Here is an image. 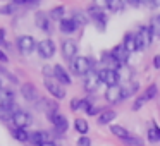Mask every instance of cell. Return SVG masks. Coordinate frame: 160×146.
<instances>
[{
  "label": "cell",
  "instance_id": "1",
  "mask_svg": "<svg viewBox=\"0 0 160 146\" xmlns=\"http://www.w3.org/2000/svg\"><path fill=\"white\" fill-rule=\"evenodd\" d=\"M95 66H97V60L91 57H76L71 62V71L76 76H88L90 72H93Z\"/></svg>",
  "mask_w": 160,
  "mask_h": 146
},
{
  "label": "cell",
  "instance_id": "2",
  "mask_svg": "<svg viewBox=\"0 0 160 146\" xmlns=\"http://www.w3.org/2000/svg\"><path fill=\"white\" fill-rule=\"evenodd\" d=\"M43 84H45L47 91H48L53 98H57V100L66 98V90H64V84H60L55 77H43Z\"/></svg>",
  "mask_w": 160,
  "mask_h": 146
},
{
  "label": "cell",
  "instance_id": "3",
  "mask_svg": "<svg viewBox=\"0 0 160 146\" xmlns=\"http://www.w3.org/2000/svg\"><path fill=\"white\" fill-rule=\"evenodd\" d=\"M153 40V33L150 29V26H141L139 28V33H136V43H138V52H143L146 50L150 45H152Z\"/></svg>",
  "mask_w": 160,
  "mask_h": 146
},
{
  "label": "cell",
  "instance_id": "4",
  "mask_svg": "<svg viewBox=\"0 0 160 146\" xmlns=\"http://www.w3.org/2000/svg\"><path fill=\"white\" fill-rule=\"evenodd\" d=\"M16 45H18L19 52H21L22 55H29V53H33L36 50L38 43H36V40L33 38V36L24 35V36H19V38L16 40Z\"/></svg>",
  "mask_w": 160,
  "mask_h": 146
},
{
  "label": "cell",
  "instance_id": "5",
  "mask_svg": "<svg viewBox=\"0 0 160 146\" xmlns=\"http://www.w3.org/2000/svg\"><path fill=\"white\" fill-rule=\"evenodd\" d=\"M88 14H90L91 21L95 22V26H97L98 31H105V28H107V16H105V11L95 7V5H90Z\"/></svg>",
  "mask_w": 160,
  "mask_h": 146
},
{
  "label": "cell",
  "instance_id": "6",
  "mask_svg": "<svg viewBox=\"0 0 160 146\" xmlns=\"http://www.w3.org/2000/svg\"><path fill=\"white\" fill-rule=\"evenodd\" d=\"M98 77H100L102 84H105L108 88V86H117L121 74H119V71H114V69H100L98 71Z\"/></svg>",
  "mask_w": 160,
  "mask_h": 146
},
{
  "label": "cell",
  "instance_id": "7",
  "mask_svg": "<svg viewBox=\"0 0 160 146\" xmlns=\"http://www.w3.org/2000/svg\"><path fill=\"white\" fill-rule=\"evenodd\" d=\"M55 50H57V46L53 43V40H50V38H45L42 41H38V46H36V52L40 53L42 59H52L55 55Z\"/></svg>",
  "mask_w": 160,
  "mask_h": 146
},
{
  "label": "cell",
  "instance_id": "8",
  "mask_svg": "<svg viewBox=\"0 0 160 146\" xmlns=\"http://www.w3.org/2000/svg\"><path fill=\"white\" fill-rule=\"evenodd\" d=\"M12 124H14V127H18V129H26L29 124L33 122V119H31V114L29 112H26V110H18L14 114V117H12Z\"/></svg>",
  "mask_w": 160,
  "mask_h": 146
},
{
  "label": "cell",
  "instance_id": "9",
  "mask_svg": "<svg viewBox=\"0 0 160 146\" xmlns=\"http://www.w3.org/2000/svg\"><path fill=\"white\" fill-rule=\"evenodd\" d=\"M62 57L69 62H72L78 57V43L74 40H64L62 41Z\"/></svg>",
  "mask_w": 160,
  "mask_h": 146
},
{
  "label": "cell",
  "instance_id": "10",
  "mask_svg": "<svg viewBox=\"0 0 160 146\" xmlns=\"http://www.w3.org/2000/svg\"><path fill=\"white\" fill-rule=\"evenodd\" d=\"M47 119L52 122L53 127H55V131H59L60 134H64V132L69 129V120H67V117H66V115H62V114H59V112L53 114V115H48Z\"/></svg>",
  "mask_w": 160,
  "mask_h": 146
},
{
  "label": "cell",
  "instance_id": "11",
  "mask_svg": "<svg viewBox=\"0 0 160 146\" xmlns=\"http://www.w3.org/2000/svg\"><path fill=\"white\" fill-rule=\"evenodd\" d=\"M50 14L45 11H38L35 16V21H36V26H38L42 31L45 33H52V21H50Z\"/></svg>",
  "mask_w": 160,
  "mask_h": 146
},
{
  "label": "cell",
  "instance_id": "12",
  "mask_svg": "<svg viewBox=\"0 0 160 146\" xmlns=\"http://www.w3.org/2000/svg\"><path fill=\"white\" fill-rule=\"evenodd\" d=\"M102 84L100 77H98V72H90L86 77H84V91H88V93H95V91L98 90V86Z\"/></svg>",
  "mask_w": 160,
  "mask_h": 146
},
{
  "label": "cell",
  "instance_id": "13",
  "mask_svg": "<svg viewBox=\"0 0 160 146\" xmlns=\"http://www.w3.org/2000/svg\"><path fill=\"white\" fill-rule=\"evenodd\" d=\"M105 100L108 101L110 105H117L119 101H122V91H121V86H108L105 90Z\"/></svg>",
  "mask_w": 160,
  "mask_h": 146
},
{
  "label": "cell",
  "instance_id": "14",
  "mask_svg": "<svg viewBox=\"0 0 160 146\" xmlns=\"http://www.w3.org/2000/svg\"><path fill=\"white\" fill-rule=\"evenodd\" d=\"M100 62L103 64V69H114V71H121V64L117 62V60L114 59V55H112L110 52H102L100 55Z\"/></svg>",
  "mask_w": 160,
  "mask_h": 146
},
{
  "label": "cell",
  "instance_id": "15",
  "mask_svg": "<svg viewBox=\"0 0 160 146\" xmlns=\"http://www.w3.org/2000/svg\"><path fill=\"white\" fill-rule=\"evenodd\" d=\"M21 95L26 101H36L38 100V91H36V86L33 83H24L21 86Z\"/></svg>",
  "mask_w": 160,
  "mask_h": 146
},
{
  "label": "cell",
  "instance_id": "16",
  "mask_svg": "<svg viewBox=\"0 0 160 146\" xmlns=\"http://www.w3.org/2000/svg\"><path fill=\"white\" fill-rule=\"evenodd\" d=\"M53 77H55L60 84H64V86L71 84V81H72V79H71V76H69V72H67V71L60 66V64L53 66Z\"/></svg>",
  "mask_w": 160,
  "mask_h": 146
},
{
  "label": "cell",
  "instance_id": "17",
  "mask_svg": "<svg viewBox=\"0 0 160 146\" xmlns=\"http://www.w3.org/2000/svg\"><path fill=\"white\" fill-rule=\"evenodd\" d=\"M110 53L114 55V59L117 60V62L121 64V66H124V64H128V60H129V55H131V53H129L128 50L124 48V45H117V46H114Z\"/></svg>",
  "mask_w": 160,
  "mask_h": 146
},
{
  "label": "cell",
  "instance_id": "18",
  "mask_svg": "<svg viewBox=\"0 0 160 146\" xmlns=\"http://www.w3.org/2000/svg\"><path fill=\"white\" fill-rule=\"evenodd\" d=\"M47 141H52L50 139V136L47 134L45 131H36V132H31L29 134V143H31L33 146H42L43 143Z\"/></svg>",
  "mask_w": 160,
  "mask_h": 146
},
{
  "label": "cell",
  "instance_id": "19",
  "mask_svg": "<svg viewBox=\"0 0 160 146\" xmlns=\"http://www.w3.org/2000/svg\"><path fill=\"white\" fill-rule=\"evenodd\" d=\"M122 45H124V48L128 50L129 53L138 52V43H136V35H134V33H126Z\"/></svg>",
  "mask_w": 160,
  "mask_h": 146
},
{
  "label": "cell",
  "instance_id": "20",
  "mask_svg": "<svg viewBox=\"0 0 160 146\" xmlns=\"http://www.w3.org/2000/svg\"><path fill=\"white\" fill-rule=\"evenodd\" d=\"M71 19L76 22L78 28H83V26H86L88 22H90V14H88V12H83V11H74Z\"/></svg>",
  "mask_w": 160,
  "mask_h": 146
},
{
  "label": "cell",
  "instance_id": "21",
  "mask_svg": "<svg viewBox=\"0 0 160 146\" xmlns=\"http://www.w3.org/2000/svg\"><path fill=\"white\" fill-rule=\"evenodd\" d=\"M59 28H60V31L64 33V35H71V33H74L78 29V26H76V22L72 21V19H67V17H64L62 21L59 22Z\"/></svg>",
  "mask_w": 160,
  "mask_h": 146
},
{
  "label": "cell",
  "instance_id": "22",
  "mask_svg": "<svg viewBox=\"0 0 160 146\" xmlns=\"http://www.w3.org/2000/svg\"><path fill=\"white\" fill-rule=\"evenodd\" d=\"M18 110L19 108H16V103H11L7 107H0V119L2 120H12V117Z\"/></svg>",
  "mask_w": 160,
  "mask_h": 146
},
{
  "label": "cell",
  "instance_id": "23",
  "mask_svg": "<svg viewBox=\"0 0 160 146\" xmlns=\"http://www.w3.org/2000/svg\"><path fill=\"white\" fill-rule=\"evenodd\" d=\"M138 88H139V84L136 83H132V81H129L128 84H124V86H121V91H122V100H126V98H129L131 95H136L138 93Z\"/></svg>",
  "mask_w": 160,
  "mask_h": 146
},
{
  "label": "cell",
  "instance_id": "24",
  "mask_svg": "<svg viewBox=\"0 0 160 146\" xmlns=\"http://www.w3.org/2000/svg\"><path fill=\"white\" fill-rule=\"evenodd\" d=\"M91 105H93V103H91L90 100H79V98H72V101H71V110H72V112L88 110Z\"/></svg>",
  "mask_w": 160,
  "mask_h": 146
},
{
  "label": "cell",
  "instance_id": "25",
  "mask_svg": "<svg viewBox=\"0 0 160 146\" xmlns=\"http://www.w3.org/2000/svg\"><path fill=\"white\" fill-rule=\"evenodd\" d=\"M14 103V93L12 90H0V107H7V105Z\"/></svg>",
  "mask_w": 160,
  "mask_h": 146
},
{
  "label": "cell",
  "instance_id": "26",
  "mask_svg": "<svg viewBox=\"0 0 160 146\" xmlns=\"http://www.w3.org/2000/svg\"><path fill=\"white\" fill-rule=\"evenodd\" d=\"M110 132L115 136V138L122 139V141H124V139H128L129 136H131V134H129V131H128V129H126V127H122V125H112V127H110Z\"/></svg>",
  "mask_w": 160,
  "mask_h": 146
},
{
  "label": "cell",
  "instance_id": "27",
  "mask_svg": "<svg viewBox=\"0 0 160 146\" xmlns=\"http://www.w3.org/2000/svg\"><path fill=\"white\" fill-rule=\"evenodd\" d=\"M117 117V114H115L114 110H103L100 114V117H98V124H110L112 120H114V119Z\"/></svg>",
  "mask_w": 160,
  "mask_h": 146
},
{
  "label": "cell",
  "instance_id": "28",
  "mask_svg": "<svg viewBox=\"0 0 160 146\" xmlns=\"http://www.w3.org/2000/svg\"><path fill=\"white\" fill-rule=\"evenodd\" d=\"M12 136H14V139H18L19 143H28L29 141V132L26 131V129L14 127L12 129Z\"/></svg>",
  "mask_w": 160,
  "mask_h": 146
},
{
  "label": "cell",
  "instance_id": "29",
  "mask_svg": "<svg viewBox=\"0 0 160 146\" xmlns=\"http://www.w3.org/2000/svg\"><path fill=\"white\" fill-rule=\"evenodd\" d=\"M74 129H76L81 136H86L88 131H90V125H88V122L84 120V119H76V120H74Z\"/></svg>",
  "mask_w": 160,
  "mask_h": 146
},
{
  "label": "cell",
  "instance_id": "30",
  "mask_svg": "<svg viewBox=\"0 0 160 146\" xmlns=\"http://www.w3.org/2000/svg\"><path fill=\"white\" fill-rule=\"evenodd\" d=\"M48 14H50V17H52L53 21H59L60 22L64 19V14H66V7H64V5H57V7H53Z\"/></svg>",
  "mask_w": 160,
  "mask_h": 146
},
{
  "label": "cell",
  "instance_id": "31",
  "mask_svg": "<svg viewBox=\"0 0 160 146\" xmlns=\"http://www.w3.org/2000/svg\"><path fill=\"white\" fill-rule=\"evenodd\" d=\"M124 5H126L124 0H108L107 2V9L110 12H121L124 9Z\"/></svg>",
  "mask_w": 160,
  "mask_h": 146
},
{
  "label": "cell",
  "instance_id": "32",
  "mask_svg": "<svg viewBox=\"0 0 160 146\" xmlns=\"http://www.w3.org/2000/svg\"><path fill=\"white\" fill-rule=\"evenodd\" d=\"M150 29H152L153 36H158L160 38V14L152 17V21H150Z\"/></svg>",
  "mask_w": 160,
  "mask_h": 146
},
{
  "label": "cell",
  "instance_id": "33",
  "mask_svg": "<svg viewBox=\"0 0 160 146\" xmlns=\"http://www.w3.org/2000/svg\"><path fill=\"white\" fill-rule=\"evenodd\" d=\"M122 143H124L126 146H143V139L138 138V136H129V138L124 139Z\"/></svg>",
  "mask_w": 160,
  "mask_h": 146
},
{
  "label": "cell",
  "instance_id": "34",
  "mask_svg": "<svg viewBox=\"0 0 160 146\" xmlns=\"http://www.w3.org/2000/svg\"><path fill=\"white\" fill-rule=\"evenodd\" d=\"M157 93H158V88H157V84H150V86L146 88V91H145L146 100H152V98H155Z\"/></svg>",
  "mask_w": 160,
  "mask_h": 146
},
{
  "label": "cell",
  "instance_id": "35",
  "mask_svg": "<svg viewBox=\"0 0 160 146\" xmlns=\"http://www.w3.org/2000/svg\"><path fill=\"white\" fill-rule=\"evenodd\" d=\"M146 101H148V100H146V96H145V95H141V96H138V98L134 100V103H132V110H134V112H138L139 108H141L143 105L146 103Z\"/></svg>",
  "mask_w": 160,
  "mask_h": 146
},
{
  "label": "cell",
  "instance_id": "36",
  "mask_svg": "<svg viewBox=\"0 0 160 146\" xmlns=\"http://www.w3.org/2000/svg\"><path fill=\"white\" fill-rule=\"evenodd\" d=\"M148 141L150 143H158V131H157V127L153 129H148Z\"/></svg>",
  "mask_w": 160,
  "mask_h": 146
},
{
  "label": "cell",
  "instance_id": "37",
  "mask_svg": "<svg viewBox=\"0 0 160 146\" xmlns=\"http://www.w3.org/2000/svg\"><path fill=\"white\" fill-rule=\"evenodd\" d=\"M14 11H16V5H14V4H9V5H4V7L0 9V14L9 16V14H12Z\"/></svg>",
  "mask_w": 160,
  "mask_h": 146
},
{
  "label": "cell",
  "instance_id": "38",
  "mask_svg": "<svg viewBox=\"0 0 160 146\" xmlns=\"http://www.w3.org/2000/svg\"><path fill=\"white\" fill-rule=\"evenodd\" d=\"M38 0H12L14 5H35Z\"/></svg>",
  "mask_w": 160,
  "mask_h": 146
},
{
  "label": "cell",
  "instance_id": "39",
  "mask_svg": "<svg viewBox=\"0 0 160 146\" xmlns=\"http://www.w3.org/2000/svg\"><path fill=\"white\" fill-rule=\"evenodd\" d=\"M78 146H91V139L88 136H81L78 139Z\"/></svg>",
  "mask_w": 160,
  "mask_h": 146
},
{
  "label": "cell",
  "instance_id": "40",
  "mask_svg": "<svg viewBox=\"0 0 160 146\" xmlns=\"http://www.w3.org/2000/svg\"><path fill=\"white\" fill-rule=\"evenodd\" d=\"M102 112H103V110H100V108H97V107H95V105H91V107H90V108H88V110H86V114L93 117V115H98V114H102Z\"/></svg>",
  "mask_w": 160,
  "mask_h": 146
},
{
  "label": "cell",
  "instance_id": "41",
  "mask_svg": "<svg viewBox=\"0 0 160 146\" xmlns=\"http://www.w3.org/2000/svg\"><path fill=\"white\" fill-rule=\"evenodd\" d=\"M42 72H43V76H45V77H53V67L50 69L48 66H45V67L42 69Z\"/></svg>",
  "mask_w": 160,
  "mask_h": 146
},
{
  "label": "cell",
  "instance_id": "42",
  "mask_svg": "<svg viewBox=\"0 0 160 146\" xmlns=\"http://www.w3.org/2000/svg\"><path fill=\"white\" fill-rule=\"evenodd\" d=\"M107 2H108V0H95V4H93V5L103 11V7H107Z\"/></svg>",
  "mask_w": 160,
  "mask_h": 146
},
{
  "label": "cell",
  "instance_id": "43",
  "mask_svg": "<svg viewBox=\"0 0 160 146\" xmlns=\"http://www.w3.org/2000/svg\"><path fill=\"white\" fill-rule=\"evenodd\" d=\"M153 67H155V69H160V55L153 57Z\"/></svg>",
  "mask_w": 160,
  "mask_h": 146
},
{
  "label": "cell",
  "instance_id": "44",
  "mask_svg": "<svg viewBox=\"0 0 160 146\" xmlns=\"http://www.w3.org/2000/svg\"><path fill=\"white\" fill-rule=\"evenodd\" d=\"M4 40H5V29L0 28V45H2V43H5Z\"/></svg>",
  "mask_w": 160,
  "mask_h": 146
},
{
  "label": "cell",
  "instance_id": "45",
  "mask_svg": "<svg viewBox=\"0 0 160 146\" xmlns=\"http://www.w3.org/2000/svg\"><path fill=\"white\" fill-rule=\"evenodd\" d=\"M7 55H5V53L4 52H2V50H0V62H7Z\"/></svg>",
  "mask_w": 160,
  "mask_h": 146
},
{
  "label": "cell",
  "instance_id": "46",
  "mask_svg": "<svg viewBox=\"0 0 160 146\" xmlns=\"http://www.w3.org/2000/svg\"><path fill=\"white\" fill-rule=\"evenodd\" d=\"M152 7H160V0H152Z\"/></svg>",
  "mask_w": 160,
  "mask_h": 146
},
{
  "label": "cell",
  "instance_id": "47",
  "mask_svg": "<svg viewBox=\"0 0 160 146\" xmlns=\"http://www.w3.org/2000/svg\"><path fill=\"white\" fill-rule=\"evenodd\" d=\"M42 146H57V144H55L53 141H47V143H43Z\"/></svg>",
  "mask_w": 160,
  "mask_h": 146
},
{
  "label": "cell",
  "instance_id": "48",
  "mask_svg": "<svg viewBox=\"0 0 160 146\" xmlns=\"http://www.w3.org/2000/svg\"><path fill=\"white\" fill-rule=\"evenodd\" d=\"M153 127H157V131H158V139H160V127L157 124H153Z\"/></svg>",
  "mask_w": 160,
  "mask_h": 146
},
{
  "label": "cell",
  "instance_id": "49",
  "mask_svg": "<svg viewBox=\"0 0 160 146\" xmlns=\"http://www.w3.org/2000/svg\"><path fill=\"white\" fill-rule=\"evenodd\" d=\"M0 90H2V84H0Z\"/></svg>",
  "mask_w": 160,
  "mask_h": 146
}]
</instances>
